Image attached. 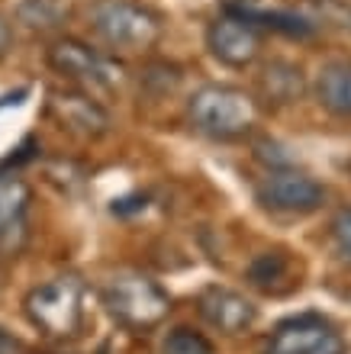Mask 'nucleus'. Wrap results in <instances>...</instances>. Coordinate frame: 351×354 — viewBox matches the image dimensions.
<instances>
[{
  "label": "nucleus",
  "mask_w": 351,
  "mask_h": 354,
  "mask_svg": "<svg viewBox=\"0 0 351 354\" xmlns=\"http://www.w3.org/2000/svg\"><path fill=\"white\" fill-rule=\"evenodd\" d=\"M206 46L222 65L229 68H249L258 58V32L249 19H242L239 13H222L210 23L206 29Z\"/></svg>",
  "instance_id": "9"
},
{
  "label": "nucleus",
  "mask_w": 351,
  "mask_h": 354,
  "mask_svg": "<svg viewBox=\"0 0 351 354\" xmlns=\"http://www.w3.org/2000/svg\"><path fill=\"white\" fill-rule=\"evenodd\" d=\"M10 48H13V29H10L7 17H3V13H0V58L7 55Z\"/></svg>",
  "instance_id": "19"
},
{
  "label": "nucleus",
  "mask_w": 351,
  "mask_h": 354,
  "mask_svg": "<svg viewBox=\"0 0 351 354\" xmlns=\"http://www.w3.org/2000/svg\"><path fill=\"white\" fill-rule=\"evenodd\" d=\"M264 354H345V342L323 316L306 313L280 322Z\"/></svg>",
  "instance_id": "6"
},
{
  "label": "nucleus",
  "mask_w": 351,
  "mask_h": 354,
  "mask_svg": "<svg viewBox=\"0 0 351 354\" xmlns=\"http://www.w3.org/2000/svg\"><path fill=\"white\" fill-rule=\"evenodd\" d=\"M29 187L17 174H0V248L17 252L26 242V219H29Z\"/></svg>",
  "instance_id": "11"
},
{
  "label": "nucleus",
  "mask_w": 351,
  "mask_h": 354,
  "mask_svg": "<svg viewBox=\"0 0 351 354\" xmlns=\"http://www.w3.org/2000/svg\"><path fill=\"white\" fill-rule=\"evenodd\" d=\"M284 270H287V261H284V254H261L258 261H251L249 268V277L251 283H258V287H268V283H274V280L284 277Z\"/></svg>",
  "instance_id": "16"
},
{
  "label": "nucleus",
  "mask_w": 351,
  "mask_h": 354,
  "mask_svg": "<svg viewBox=\"0 0 351 354\" xmlns=\"http://www.w3.org/2000/svg\"><path fill=\"white\" fill-rule=\"evenodd\" d=\"M65 17V10L55 0H23L19 3V19L29 29H55Z\"/></svg>",
  "instance_id": "14"
},
{
  "label": "nucleus",
  "mask_w": 351,
  "mask_h": 354,
  "mask_svg": "<svg viewBox=\"0 0 351 354\" xmlns=\"http://www.w3.org/2000/svg\"><path fill=\"white\" fill-rule=\"evenodd\" d=\"M161 354H213V345L206 342L200 332H190V328H174L171 335L165 338Z\"/></svg>",
  "instance_id": "15"
},
{
  "label": "nucleus",
  "mask_w": 351,
  "mask_h": 354,
  "mask_svg": "<svg viewBox=\"0 0 351 354\" xmlns=\"http://www.w3.org/2000/svg\"><path fill=\"white\" fill-rule=\"evenodd\" d=\"M0 354H26V348L19 345V338H13L7 328H0Z\"/></svg>",
  "instance_id": "18"
},
{
  "label": "nucleus",
  "mask_w": 351,
  "mask_h": 354,
  "mask_svg": "<svg viewBox=\"0 0 351 354\" xmlns=\"http://www.w3.org/2000/svg\"><path fill=\"white\" fill-rule=\"evenodd\" d=\"M197 309L200 316L210 322L213 328H219L226 335H239L245 328L255 326V306L249 299L235 293V290H226V287H206L197 299Z\"/></svg>",
  "instance_id": "10"
},
{
  "label": "nucleus",
  "mask_w": 351,
  "mask_h": 354,
  "mask_svg": "<svg viewBox=\"0 0 351 354\" xmlns=\"http://www.w3.org/2000/svg\"><path fill=\"white\" fill-rule=\"evenodd\" d=\"M26 316L39 332L52 338L78 335L84 322V280L65 274L33 287L26 297Z\"/></svg>",
  "instance_id": "2"
},
{
  "label": "nucleus",
  "mask_w": 351,
  "mask_h": 354,
  "mask_svg": "<svg viewBox=\"0 0 351 354\" xmlns=\"http://www.w3.org/2000/svg\"><path fill=\"white\" fill-rule=\"evenodd\" d=\"M261 91L274 103H294L303 93V71L290 62H271L261 71Z\"/></svg>",
  "instance_id": "13"
},
{
  "label": "nucleus",
  "mask_w": 351,
  "mask_h": 354,
  "mask_svg": "<svg viewBox=\"0 0 351 354\" xmlns=\"http://www.w3.org/2000/svg\"><path fill=\"white\" fill-rule=\"evenodd\" d=\"M48 116L78 139H100L110 132V113L81 91H48Z\"/></svg>",
  "instance_id": "7"
},
{
  "label": "nucleus",
  "mask_w": 351,
  "mask_h": 354,
  "mask_svg": "<svg viewBox=\"0 0 351 354\" xmlns=\"http://www.w3.org/2000/svg\"><path fill=\"white\" fill-rule=\"evenodd\" d=\"M332 239L335 245H339V252L345 254L351 261V206H345V209H339L332 219Z\"/></svg>",
  "instance_id": "17"
},
{
  "label": "nucleus",
  "mask_w": 351,
  "mask_h": 354,
  "mask_svg": "<svg viewBox=\"0 0 351 354\" xmlns=\"http://www.w3.org/2000/svg\"><path fill=\"white\" fill-rule=\"evenodd\" d=\"M91 26L107 46L123 48V52L152 48L161 36L158 13L132 3V0H100L91 13Z\"/></svg>",
  "instance_id": "4"
},
{
  "label": "nucleus",
  "mask_w": 351,
  "mask_h": 354,
  "mask_svg": "<svg viewBox=\"0 0 351 354\" xmlns=\"http://www.w3.org/2000/svg\"><path fill=\"white\" fill-rule=\"evenodd\" d=\"M187 116L194 129L213 139H239L258 120V103L255 97L229 84H206L190 97Z\"/></svg>",
  "instance_id": "1"
},
{
  "label": "nucleus",
  "mask_w": 351,
  "mask_h": 354,
  "mask_svg": "<svg viewBox=\"0 0 351 354\" xmlns=\"http://www.w3.org/2000/svg\"><path fill=\"white\" fill-rule=\"evenodd\" d=\"M46 58L55 75H62L65 81H74V84H81V87L113 91L123 81V68L113 58L91 48L87 42H81V39H55L48 46Z\"/></svg>",
  "instance_id": "5"
},
{
  "label": "nucleus",
  "mask_w": 351,
  "mask_h": 354,
  "mask_svg": "<svg viewBox=\"0 0 351 354\" xmlns=\"http://www.w3.org/2000/svg\"><path fill=\"white\" fill-rule=\"evenodd\" d=\"M323 187L303 171H271L258 187V200L278 213H313L323 206Z\"/></svg>",
  "instance_id": "8"
},
{
  "label": "nucleus",
  "mask_w": 351,
  "mask_h": 354,
  "mask_svg": "<svg viewBox=\"0 0 351 354\" xmlns=\"http://www.w3.org/2000/svg\"><path fill=\"white\" fill-rule=\"evenodd\" d=\"M316 100L335 116H351V62H329L316 75Z\"/></svg>",
  "instance_id": "12"
},
{
  "label": "nucleus",
  "mask_w": 351,
  "mask_h": 354,
  "mask_svg": "<svg viewBox=\"0 0 351 354\" xmlns=\"http://www.w3.org/2000/svg\"><path fill=\"white\" fill-rule=\"evenodd\" d=\"M103 306L126 328H155L171 313V297L142 274H120L103 287Z\"/></svg>",
  "instance_id": "3"
}]
</instances>
